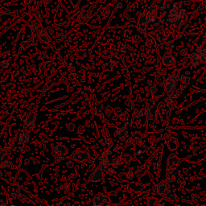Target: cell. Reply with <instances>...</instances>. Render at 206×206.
Returning <instances> with one entry per match:
<instances>
[{
    "label": "cell",
    "mask_w": 206,
    "mask_h": 206,
    "mask_svg": "<svg viewBox=\"0 0 206 206\" xmlns=\"http://www.w3.org/2000/svg\"><path fill=\"white\" fill-rule=\"evenodd\" d=\"M188 19V15L184 10H181L179 12H176L174 8L170 11V21L176 27H179L185 24Z\"/></svg>",
    "instance_id": "6da1fadb"
},
{
    "label": "cell",
    "mask_w": 206,
    "mask_h": 206,
    "mask_svg": "<svg viewBox=\"0 0 206 206\" xmlns=\"http://www.w3.org/2000/svg\"><path fill=\"white\" fill-rule=\"evenodd\" d=\"M105 174H106V168L102 167V165L99 164L95 170L93 171L90 176V180L92 182H98L102 181L104 179Z\"/></svg>",
    "instance_id": "7a4b0ae2"
},
{
    "label": "cell",
    "mask_w": 206,
    "mask_h": 206,
    "mask_svg": "<svg viewBox=\"0 0 206 206\" xmlns=\"http://www.w3.org/2000/svg\"><path fill=\"white\" fill-rule=\"evenodd\" d=\"M71 159L78 163H83L87 161L90 159V152L89 150H85L81 151H75L71 155Z\"/></svg>",
    "instance_id": "3957f363"
},
{
    "label": "cell",
    "mask_w": 206,
    "mask_h": 206,
    "mask_svg": "<svg viewBox=\"0 0 206 206\" xmlns=\"http://www.w3.org/2000/svg\"><path fill=\"white\" fill-rule=\"evenodd\" d=\"M93 204L94 205H109L111 204V200L108 196L98 193L93 198Z\"/></svg>",
    "instance_id": "277c9868"
},
{
    "label": "cell",
    "mask_w": 206,
    "mask_h": 206,
    "mask_svg": "<svg viewBox=\"0 0 206 206\" xmlns=\"http://www.w3.org/2000/svg\"><path fill=\"white\" fill-rule=\"evenodd\" d=\"M158 15V9H157V6H153L152 7H151L149 9L145 10V15H146V19L147 22L149 23H152L156 19Z\"/></svg>",
    "instance_id": "5b68a950"
},
{
    "label": "cell",
    "mask_w": 206,
    "mask_h": 206,
    "mask_svg": "<svg viewBox=\"0 0 206 206\" xmlns=\"http://www.w3.org/2000/svg\"><path fill=\"white\" fill-rule=\"evenodd\" d=\"M68 149L67 147L64 145H57L54 147L53 155L54 156H58V157H64L67 155L68 153Z\"/></svg>",
    "instance_id": "8992f818"
},
{
    "label": "cell",
    "mask_w": 206,
    "mask_h": 206,
    "mask_svg": "<svg viewBox=\"0 0 206 206\" xmlns=\"http://www.w3.org/2000/svg\"><path fill=\"white\" fill-rule=\"evenodd\" d=\"M150 164H151L150 159H147L146 162V164H145L144 165H143V166H141V167L138 169L137 172H136V173H135L136 176L139 177V178H140V177H142V176H144V175L146 174V172H147V170H148V168H149Z\"/></svg>",
    "instance_id": "52a82bcc"
},
{
    "label": "cell",
    "mask_w": 206,
    "mask_h": 206,
    "mask_svg": "<svg viewBox=\"0 0 206 206\" xmlns=\"http://www.w3.org/2000/svg\"><path fill=\"white\" fill-rule=\"evenodd\" d=\"M18 139L20 144H27V143L29 142V139H30L29 134H28V131H27L26 130L22 131L19 134Z\"/></svg>",
    "instance_id": "ba28073f"
},
{
    "label": "cell",
    "mask_w": 206,
    "mask_h": 206,
    "mask_svg": "<svg viewBox=\"0 0 206 206\" xmlns=\"http://www.w3.org/2000/svg\"><path fill=\"white\" fill-rule=\"evenodd\" d=\"M38 39L41 43L44 44H48L49 42L51 41V38L48 34V32L45 30H42L38 35Z\"/></svg>",
    "instance_id": "9c48e42d"
},
{
    "label": "cell",
    "mask_w": 206,
    "mask_h": 206,
    "mask_svg": "<svg viewBox=\"0 0 206 206\" xmlns=\"http://www.w3.org/2000/svg\"><path fill=\"white\" fill-rule=\"evenodd\" d=\"M36 113L34 111L29 112L27 113V116L25 117V118L24 119V124H31V123H34L36 121Z\"/></svg>",
    "instance_id": "30bf717a"
},
{
    "label": "cell",
    "mask_w": 206,
    "mask_h": 206,
    "mask_svg": "<svg viewBox=\"0 0 206 206\" xmlns=\"http://www.w3.org/2000/svg\"><path fill=\"white\" fill-rule=\"evenodd\" d=\"M176 86V82L172 81V79H168L164 81V88L167 93H171L175 90Z\"/></svg>",
    "instance_id": "8fae6325"
},
{
    "label": "cell",
    "mask_w": 206,
    "mask_h": 206,
    "mask_svg": "<svg viewBox=\"0 0 206 206\" xmlns=\"http://www.w3.org/2000/svg\"><path fill=\"white\" fill-rule=\"evenodd\" d=\"M6 196L7 197V199L10 200H16L19 199L20 197V193H19V190L16 189V190H11L6 192Z\"/></svg>",
    "instance_id": "7c38bea8"
},
{
    "label": "cell",
    "mask_w": 206,
    "mask_h": 206,
    "mask_svg": "<svg viewBox=\"0 0 206 206\" xmlns=\"http://www.w3.org/2000/svg\"><path fill=\"white\" fill-rule=\"evenodd\" d=\"M90 18V12L85 11L81 13L79 16V22L80 24H86Z\"/></svg>",
    "instance_id": "4fadbf2b"
},
{
    "label": "cell",
    "mask_w": 206,
    "mask_h": 206,
    "mask_svg": "<svg viewBox=\"0 0 206 206\" xmlns=\"http://www.w3.org/2000/svg\"><path fill=\"white\" fill-rule=\"evenodd\" d=\"M11 155V152L8 150L6 149H2L0 150V161H4V160H7L10 158Z\"/></svg>",
    "instance_id": "5bb4252c"
},
{
    "label": "cell",
    "mask_w": 206,
    "mask_h": 206,
    "mask_svg": "<svg viewBox=\"0 0 206 206\" xmlns=\"http://www.w3.org/2000/svg\"><path fill=\"white\" fill-rule=\"evenodd\" d=\"M120 158L122 159L123 164H128L129 163L131 162V157L129 155H127V154H123V155L120 156Z\"/></svg>",
    "instance_id": "9a60e30c"
},
{
    "label": "cell",
    "mask_w": 206,
    "mask_h": 206,
    "mask_svg": "<svg viewBox=\"0 0 206 206\" xmlns=\"http://www.w3.org/2000/svg\"><path fill=\"white\" fill-rule=\"evenodd\" d=\"M11 166V162L7 159V160H4V161H0V169H6V168H10Z\"/></svg>",
    "instance_id": "2e32d148"
},
{
    "label": "cell",
    "mask_w": 206,
    "mask_h": 206,
    "mask_svg": "<svg viewBox=\"0 0 206 206\" xmlns=\"http://www.w3.org/2000/svg\"><path fill=\"white\" fill-rule=\"evenodd\" d=\"M112 164H113V166L114 168H118V167H119L120 166L122 165L123 162H122V159H121L120 157H116V158L113 160Z\"/></svg>",
    "instance_id": "e0dca14e"
},
{
    "label": "cell",
    "mask_w": 206,
    "mask_h": 206,
    "mask_svg": "<svg viewBox=\"0 0 206 206\" xmlns=\"http://www.w3.org/2000/svg\"><path fill=\"white\" fill-rule=\"evenodd\" d=\"M115 173V170H114V167L113 166H109V167H106V174H107L109 176H112L113 174Z\"/></svg>",
    "instance_id": "ac0fdd59"
},
{
    "label": "cell",
    "mask_w": 206,
    "mask_h": 206,
    "mask_svg": "<svg viewBox=\"0 0 206 206\" xmlns=\"http://www.w3.org/2000/svg\"><path fill=\"white\" fill-rule=\"evenodd\" d=\"M60 189L61 191L65 193V194H68L69 192V190H70V185L69 184H64L60 187Z\"/></svg>",
    "instance_id": "d6986e66"
},
{
    "label": "cell",
    "mask_w": 206,
    "mask_h": 206,
    "mask_svg": "<svg viewBox=\"0 0 206 206\" xmlns=\"http://www.w3.org/2000/svg\"><path fill=\"white\" fill-rule=\"evenodd\" d=\"M122 36H123V39H129L130 38H131V31L129 30H124L123 32V33H122Z\"/></svg>",
    "instance_id": "ffe728a7"
},
{
    "label": "cell",
    "mask_w": 206,
    "mask_h": 206,
    "mask_svg": "<svg viewBox=\"0 0 206 206\" xmlns=\"http://www.w3.org/2000/svg\"><path fill=\"white\" fill-rule=\"evenodd\" d=\"M100 163H99V164L102 165V167H104L105 168L106 167H109L110 165H111V161L109 160V159L106 158V159H104L103 160H102V161H99Z\"/></svg>",
    "instance_id": "44dd1931"
},
{
    "label": "cell",
    "mask_w": 206,
    "mask_h": 206,
    "mask_svg": "<svg viewBox=\"0 0 206 206\" xmlns=\"http://www.w3.org/2000/svg\"><path fill=\"white\" fill-rule=\"evenodd\" d=\"M24 130H26L27 131L30 132L35 128V123H31V124H24Z\"/></svg>",
    "instance_id": "7402d4cb"
},
{
    "label": "cell",
    "mask_w": 206,
    "mask_h": 206,
    "mask_svg": "<svg viewBox=\"0 0 206 206\" xmlns=\"http://www.w3.org/2000/svg\"><path fill=\"white\" fill-rule=\"evenodd\" d=\"M105 144H106V146H107L108 148H112V146H113V141L112 139H111V138H107V139H105Z\"/></svg>",
    "instance_id": "603a6c76"
},
{
    "label": "cell",
    "mask_w": 206,
    "mask_h": 206,
    "mask_svg": "<svg viewBox=\"0 0 206 206\" xmlns=\"http://www.w3.org/2000/svg\"><path fill=\"white\" fill-rule=\"evenodd\" d=\"M124 133H125V130H124V128H123V127H118V128L116 129V131H115V134H116L118 137L123 136V134H124Z\"/></svg>",
    "instance_id": "cb8c5ba5"
},
{
    "label": "cell",
    "mask_w": 206,
    "mask_h": 206,
    "mask_svg": "<svg viewBox=\"0 0 206 206\" xmlns=\"http://www.w3.org/2000/svg\"><path fill=\"white\" fill-rule=\"evenodd\" d=\"M102 135L105 139H107V138H110V132H109V130L107 129V127L104 126L103 127V130H102Z\"/></svg>",
    "instance_id": "d4e9b609"
},
{
    "label": "cell",
    "mask_w": 206,
    "mask_h": 206,
    "mask_svg": "<svg viewBox=\"0 0 206 206\" xmlns=\"http://www.w3.org/2000/svg\"><path fill=\"white\" fill-rule=\"evenodd\" d=\"M179 79H180V81H181V82L184 84L188 83V81H189V78H188V77L187 76V74L181 75Z\"/></svg>",
    "instance_id": "484cf974"
},
{
    "label": "cell",
    "mask_w": 206,
    "mask_h": 206,
    "mask_svg": "<svg viewBox=\"0 0 206 206\" xmlns=\"http://www.w3.org/2000/svg\"><path fill=\"white\" fill-rule=\"evenodd\" d=\"M0 65H1V67H2L3 69H6V68L9 67V61L6 60H2V61L0 62Z\"/></svg>",
    "instance_id": "4316f807"
},
{
    "label": "cell",
    "mask_w": 206,
    "mask_h": 206,
    "mask_svg": "<svg viewBox=\"0 0 206 206\" xmlns=\"http://www.w3.org/2000/svg\"><path fill=\"white\" fill-rule=\"evenodd\" d=\"M125 176H126V178L127 179H131L132 178L134 177V173H133V172H132V171L129 170L126 172Z\"/></svg>",
    "instance_id": "83f0119b"
},
{
    "label": "cell",
    "mask_w": 206,
    "mask_h": 206,
    "mask_svg": "<svg viewBox=\"0 0 206 206\" xmlns=\"http://www.w3.org/2000/svg\"><path fill=\"white\" fill-rule=\"evenodd\" d=\"M66 127L69 130V131H73L75 129V125L72 123H69L66 124Z\"/></svg>",
    "instance_id": "f1b7e54d"
},
{
    "label": "cell",
    "mask_w": 206,
    "mask_h": 206,
    "mask_svg": "<svg viewBox=\"0 0 206 206\" xmlns=\"http://www.w3.org/2000/svg\"><path fill=\"white\" fill-rule=\"evenodd\" d=\"M121 145H119V144H116V145H113V146H112V149H113V151H114V152H118V151H119L120 148H121Z\"/></svg>",
    "instance_id": "f546056e"
},
{
    "label": "cell",
    "mask_w": 206,
    "mask_h": 206,
    "mask_svg": "<svg viewBox=\"0 0 206 206\" xmlns=\"http://www.w3.org/2000/svg\"><path fill=\"white\" fill-rule=\"evenodd\" d=\"M66 166L69 167V168H72L73 166H74V162L73 160H68L66 162Z\"/></svg>",
    "instance_id": "4dcf8cb0"
},
{
    "label": "cell",
    "mask_w": 206,
    "mask_h": 206,
    "mask_svg": "<svg viewBox=\"0 0 206 206\" xmlns=\"http://www.w3.org/2000/svg\"><path fill=\"white\" fill-rule=\"evenodd\" d=\"M151 155H152L153 157H155L156 155H158V149L155 148V147L152 148V150H151Z\"/></svg>",
    "instance_id": "1f68e13d"
},
{
    "label": "cell",
    "mask_w": 206,
    "mask_h": 206,
    "mask_svg": "<svg viewBox=\"0 0 206 206\" xmlns=\"http://www.w3.org/2000/svg\"><path fill=\"white\" fill-rule=\"evenodd\" d=\"M109 64H110V67H111V69H113V67L115 66V65H116V61L113 60V59H111V60H110Z\"/></svg>",
    "instance_id": "d6a6232c"
},
{
    "label": "cell",
    "mask_w": 206,
    "mask_h": 206,
    "mask_svg": "<svg viewBox=\"0 0 206 206\" xmlns=\"http://www.w3.org/2000/svg\"><path fill=\"white\" fill-rule=\"evenodd\" d=\"M30 29L32 32H35L37 30V25H36V24H32V25H31Z\"/></svg>",
    "instance_id": "836d02e7"
},
{
    "label": "cell",
    "mask_w": 206,
    "mask_h": 206,
    "mask_svg": "<svg viewBox=\"0 0 206 206\" xmlns=\"http://www.w3.org/2000/svg\"><path fill=\"white\" fill-rule=\"evenodd\" d=\"M156 92V88L155 86H152L151 89H150L149 93H155Z\"/></svg>",
    "instance_id": "e575fe53"
},
{
    "label": "cell",
    "mask_w": 206,
    "mask_h": 206,
    "mask_svg": "<svg viewBox=\"0 0 206 206\" xmlns=\"http://www.w3.org/2000/svg\"><path fill=\"white\" fill-rule=\"evenodd\" d=\"M200 10H206V3H203L200 6Z\"/></svg>",
    "instance_id": "d590c367"
},
{
    "label": "cell",
    "mask_w": 206,
    "mask_h": 206,
    "mask_svg": "<svg viewBox=\"0 0 206 206\" xmlns=\"http://www.w3.org/2000/svg\"><path fill=\"white\" fill-rule=\"evenodd\" d=\"M69 204L67 203H54L52 204V205H68Z\"/></svg>",
    "instance_id": "8d00e7d4"
},
{
    "label": "cell",
    "mask_w": 206,
    "mask_h": 206,
    "mask_svg": "<svg viewBox=\"0 0 206 206\" xmlns=\"http://www.w3.org/2000/svg\"><path fill=\"white\" fill-rule=\"evenodd\" d=\"M6 10V9H5V8H0V15L4 14V11H7Z\"/></svg>",
    "instance_id": "74e56055"
},
{
    "label": "cell",
    "mask_w": 206,
    "mask_h": 206,
    "mask_svg": "<svg viewBox=\"0 0 206 206\" xmlns=\"http://www.w3.org/2000/svg\"><path fill=\"white\" fill-rule=\"evenodd\" d=\"M126 134H123V136H121L120 137V139L122 141H124L126 139Z\"/></svg>",
    "instance_id": "f35d334b"
},
{
    "label": "cell",
    "mask_w": 206,
    "mask_h": 206,
    "mask_svg": "<svg viewBox=\"0 0 206 206\" xmlns=\"http://www.w3.org/2000/svg\"><path fill=\"white\" fill-rule=\"evenodd\" d=\"M137 116L138 117H143V112L142 111H139V112H138V113H137Z\"/></svg>",
    "instance_id": "ab89813d"
},
{
    "label": "cell",
    "mask_w": 206,
    "mask_h": 206,
    "mask_svg": "<svg viewBox=\"0 0 206 206\" xmlns=\"http://www.w3.org/2000/svg\"><path fill=\"white\" fill-rule=\"evenodd\" d=\"M114 113H118V112H120V108H116V109H114Z\"/></svg>",
    "instance_id": "60d3db41"
},
{
    "label": "cell",
    "mask_w": 206,
    "mask_h": 206,
    "mask_svg": "<svg viewBox=\"0 0 206 206\" xmlns=\"http://www.w3.org/2000/svg\"><path fill=\"white\" fill-rule=\"evenodd\" d=\"M122 6H123V4H122L121 3H119L118 5H117V8H121Z\"/></svg>",
    "instance_id": "b9f144b4"
},
{
    "label": "cell",
    "mask_w": 206,
    "mask_h": 206,
    "mask_svg": "<svg viewBox=\"0 0 206 206\" xmlns=\"http://www.w3.org/2000/svg\"><path fill=\"white\" fill-rule=\"evenodd\" d=\"M108 123H109V120H108L107 118H106V119H105V124H108Z\"/></svg>",
    "instance_id": "7bdbcfd3"
},
{
    "label": "cell",
    "mask_w": 206,
    "mask_h": 206,
    "mask_svg": "<svg viewBox=\"0 0 206 206\" xmlns=\"http://www.w3.org/2000/svg\"><path fill=\"white\" fill-rule=\"evenodd\" d=\"M0 205H6V204H5V203H2V204H0Z\"/></svg>",
    "instance_id": "ee69618b"
}]
</instances>
